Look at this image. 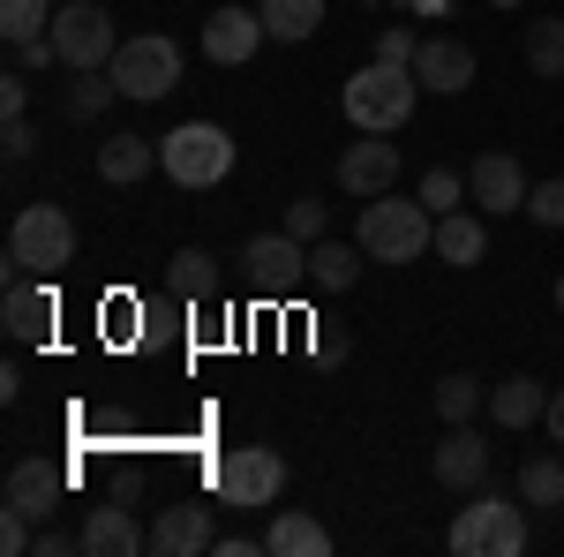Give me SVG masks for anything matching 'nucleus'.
I'll return each mask as SVG.
<instances>
[{"label":"nucleus","instance_id":"obj_21","mask_svg":"<svg viewBox=\"0 0 564 557\" xmlns=\"http://www.w3.org/2000/svg\"><path fill=\"white\" fill-rule=\"evenodd\" d=\"M151 167H159V136H106V143H98V173H106L113 189H135Z\"/></svg>","mask_w":564,"mask_h":557},{"label":"nucleus","instance_id":"obj_16","mask_svg":"<svg viewBox=\"0 0 564 557\" xmlns=\"http://www.w3.org/2000/svg\"><path fill=\"white\" fill-rule=\"evenodd\" d=\"M436 482H444V490H481V482H489V444L475 437V422L444 429V444H436Z\"/></svg>","mask_w":564,"mask_h":557},{"label":"nucleus","instance_id":"obj_14","mask_svg":"<svg viewBox=\"0 0 564 557\" xmlns=\"http://www.w3.org/2000/svg\"><path fill=\"white\" fill-rule=\"evenodd\" d=\"M263 39H271V31H263L257 8H218L212 23H204V53H212L218 68H241V61H249Z\"/></svg>","mask_w":564,"mask_h":557},{"label":"nucleus","instance_id":"obj_29","mask_svg":"<svg viewBox=\"0 0 564 557\" xmlns=\"http://www.w3.org/2000/svg\"><path fill=\"white\" fill-rule=\"evenodd\" d=\"M520 497H527V505H564V444L520 468Z\"/></svg>","mask_w":564,"mask_h":557},{"label":"nucleus","instance_id":"obj_36","mask_svg":"<svg viewBox=\"0 0 564 557\" xmlns=\"http://www.w3.org/2000/svg\"><path fill=\"white\" fill-rule=\"evenodd\" d=\"M15 53V68H61V53H53V39H31V45H8Z\"/></svg>","mask_w":564,"mask_h":557},{"label":"nucleus","instance_id":"obj_40","mask_svg":"<svg viewBox=\"0 0 564 557\" xmlns=\"http://www.w3.org/2000/svg\"><path fill=\"white\" fill-rule=\"evenodd\" d=\"M212 550H218V557H257L263 543H249V535H226V543H212Z\"/></svg>","mask_w":564,"mask_h":557},{"label":"nucleus","instance_id":"obj_11","mask_svg":"<svg viewBox=\"0 0 564 557\" xmlns=\"http://www.w3.org/2000/svg\"><path fill=\"white\" fill-rule=\"evenodd\" d=\"M61 490H68V474L53 468V460H15L8 468V513H23L31 527L61 513Z\"/></svg>","mask_w":564,"mask_h":557},{"label":"nucleus","instance_id":"obj_22","mask_svg":"<svg viewBox=\"0 0 564 557\" xmlns=\"http://www.w3.org/2000/svg\"><path fill=\"white\" fill-rule=\"evenodd\" d=\"M436 257L459 264V271H475V264L489 257V226H481L467 204H459V212H444V218H436Z\"/></svg>","mask_w":564,"mask_h":557},{"label":"nucleus","instance_id":"obj_12","mask_svg":"<svg viewBox=\"0 0 564 557\" xmlns=\"http://www.w3.org/2000/svg\"><path fill=\"white\" fill-rule=\"evenodd\" d=\"M391 181H399V143H384V136H361V143H347L339 151V189L347 196H384Z\"/></svg>","mask_w":564,"mask_h":557},{"label":"nucleus","instance_id":"obj_7","mask_svg":"<svg viewBox=\"0 0 564 557\" xmlns=\"http://www.w3.org/2000/svg\"><path fill=\"white\" fill-rule=\"evenodd\" d=\"M113 90L121 98H166V90L181 84V45L166 39V31H143V39H121V53H113Z\"/></svg>","mask_w":564,"mask_h":557},{"label":"nucleus","instance_id":"obj_30","mask_svg":"<svg viewBox=\"0 0 564 557\" xmlns=\"http://www.w3.org/2000/svg\"><path fill=\"white\" fill-rule=\"evenodd\" d=\"M106 98H121L113 76H106V68H76V84H68L61 106H68V121H98V114H106Z\"/></svg>","mask_w":564,"mask_h":557},{"label":"nucleus","instance_id":"obj_39","mask_svg":"<svg viewBox=\"0 0 564 557\" xmlns=\"http://www.w3.org/2000/svg\"><path fill=\"white\" fill-rule=\"evenodd\" d=\"M542 429H550V437H557V444H564V385L550 392V415H542Z\"/></svg>","mask_w":564,"mask_h":557},{"label":"nucleus","instance_id":"obj_38","mask_svg":"<svg viewBox=\"0 0 564 557\" xmlns=\"http://www.w3.org/2000/svg\"><path fill=\"white\" fill-rule=\"evenodd\" d=\"M84 550V535H61V527H39V557H68Z\"/></svg>","mask_w":564,"mask_h":557},{"label":"nucleus","instance_id":"obj_33","mask_svg":"<svg viewBox=\"0 0 564 557\" xmlns=\"http://www.w3.org/2000/svg\"><path fill=\"white\" fill-rule=\"evenodd\" d=\"M527 218L534 226H564V181H534L527 189Z\"/></svg>","mask_w":564,"mask_h":557},{"label":"nucleus","instance_id":"obj_31","mask_svg":"<svg viewBox=\"0 0 564 557\" xmlns=\"http://www.w3.org/2000/svg\"><path fill=\"white\" fill-rule=\"evenodd\" d=\"M414 196H422V204H430V212L444 218V212H459V196H467V181H459L452 167H430V173H422V189H414Z\"/></svg>","mask_w":564,"mask_h":557},{"label":"nucleus","instance_id":"obj_25","mask_svg":"<svg viewBox=\"0 0 564 557\" xmlns=\"http://www.w3.org/2000/svg\"><path fill=\"white\" fill-rule=\"evenodd\" d=\"M166 287H174L181 301L218 294V257L212 249H174V257H166Z\"/></svg>","mask_w":564,"mask_h":557},{"label":"nucleus","instance_id":"obj_35","mask_svg":"<svg viewBox=\"0 0 564 557\" xmlns=\"http://www.w3.org/2000/svg\"><path fill=\"white\" fill-rule=\"evenodd\" d=\"M414 45H422V39H406V31H377V61H399V68H414Z\"/></svg>","mask_w":564,"mask_h":557},{"label":"nucleus","instance_id":"obj_37","mask_svg":"<svg viewBox=\"0 0 564 557\" xmlns=\"http://www.w3.org/2000/svg\"><path fill=\"white\" fill-rule=\"evenodd\" d=\"M31 106V84H23V68H8L0 76V114H23Z\"/></svg>","mask_w":564,"mask_h":557},{"label":"nucleus","instance_id":"obj_28","mask_svg":"<svg viewBox=\"0 0 564 557\" xmlns=\"http://www.w3.org/2000/svg\"><path fill=\"white\" fill-rule=\"evenodd\" d=\"M481 407H489V392H481V377H467V369H459V377H444V385H436V415H444V429L475 422Z\"/></svg>","mask_w":564,"mask_h":557},{"label":"nucleus","instance_id":"obj_10","mask_svg":"<svg viewBox=\"0 0 564 557\" xmlns=\"http://www.w3.org/2000/svg\"><path fill=\"white\" fill-rule=\"evenodd\" d=\"M241 264H249V279H257L263 294H294L308 279V242H294V234H257L241 249Z\"/></svg>","mask_w":564,"mask_h":557},{"label":"nucleus","instance_id":"obj_24","mask_svg":"<svg viewBox=\"0 0 564 557\" xmlns=\"http://www.w3.org/2000/svg\"><path fill=\"white\" fill-rule=\"evenodd\" d=\"M257 15H263V31H271L279 45H302V39L324 31V0H263Z\"/></svg>","mask_w":564,"mask_h":557},{"label":"nucleus","instance_id":"obj_19","mask_svg":"<svg viewBox=\"0 0 564 557\" xmlns=\"http://www.w3.org/2000/svg\"><path fill=\"white\" fill-rule=\"evenodd\" d=\"M489 415L505 429H534L550 415V385L542 377H505V385H489Z\"/></svg>","mask_w":564,"mask_h":557},{"label":"nucleus","instance_id":"obj_4","mask_svg":"<svg viewBox=\"0 0 564 557\" xmlns=\"http://www.w3.org/2000/svg\"><path fill=\"white\" fill-rule=\"evenodd\" d=\"M159 167L174 189H218L234 173V136L218 121H181V129L159 136Z\"/></svg>","mask_w":564,"mask_h":557},{"label":"nucleus","instance_id":"obj_20","mask_svg":"<svg viewBox=\"0 0 564 557\" xmlns=\"http://www.w3.org/2000/svg\"><path fill=\"white\" fill-rule=\"evenodd\" d=\"M361 257H369V249H361V242H332V234H324V242H308V287H316V294H347L354 279H361Z\"/></svg>","mask_w":564,"mask_h":557},{"label":"nucleus","instance_id":"obj_9","mask_svg":"<svg viewBox=\"0 0 564 557\" xmlns=\"http://www.w3.org/2000/svg\"><path fill=\"white\" fill-rule=\"evenodd\" d=\"M0 317H8V340L39 346L45 332H53V317H61V301H53V287H45V271H8Z\"/></svg>","mask_w":564,"mask_h":557},{"label":"nucleus","instance_id":"obj_1","mask_svg":"<svg viewBox=\"0 0 564 557\" xmlns=\"http://www.w3.org/2000/svg\"><path fill=\"white\" fill-rule=\"evenodd\" d=\"M414 106H422V76L414 68H399V61H369V68H354L347 76V121L361 136H391L414 121Z\"/></svg>","mask_w":564,"mask_h":557},{"label":"nucleus","instance_id":"obj_42","mask_svg":"<svg viewBox=\"0 0 564 557\" xmlns=\"http://www.w3.org/2000/svg\"><path fill=\"white\" fill-rule=\"evenodd\" d=\"M489 8H520V0H489Z\"/></svg>","mask_w":564,"mask_h":557},{"label":"nucleus","instance_id":"obj_15","mask_svg":"<svg viewBox=\"0 0 564 557\" xmlns=\"http://www.w3.org/2000/svg\"><path fill=\"white\" fill-rule=\"evenodd\" d=\"M212 505H159V519H151V550L159 557H196L212 550Z\"/></svg>","mask_w":564,"mask_h":557},{"label":"nucleus","instance_id":"obj_34","mask_svg":"<svg viewBox=\"0 0 564 557\" xmlns=\"http://www.w3.org/2000/svg\"><path fill=\"white\" fill-rule=\"evenodd\" d=\"M31 143H39L31 114H8V129H0V151H8V167H23V159H31Z\"/></svg>","mask_w":564,"mask_h":557},{"label":"nucleus","instance_id":"obj_3","mask_svg":"<svg viewBox=\"0 0 564 557\" xmlns=\"http://www.w3.org/2000/svg\"><path fill=\"white\" fill-rule=\"evenodd\" d=\"M444 543L459 557H520L527 550V497L475 490V505H459V519H452Z\"/></svg>","mask_w":564,"mask_h":557},{"label":"nucleus","instance_id":"obj_17","mask_svg":"<svg viewBox=\"0 0 564 557\" xmlns=\"http://www.w3.org/2000/svg\"><path fill=\"white\" fill-rule=\"evenodd\" d=\"M414 76H422V90L459 98V90L475 84V53H467L459 39H422V45H414Z\"/></svg>","mask_w":564,"mask_h":557},{"label":"nucleus","instance_id":"obj_8","mask_svg":"<svg viewBox=\"0 0 564 557\" xmlns=\"http://www.w3.org/2000/svg\"><path fill=\"white\" fill-rule=\"evenodd\" d=\"M53 53H61L68 76H76V68H113V53H121L113 15H106L98 0H68V8L53 15Z\"/></svg>","mask_w":564,"mask_h":557},{"label":"nucleus","instance_id":"obj_41","mask_svg":"<svg viewBox=\"0 0 564 557\" xmlns=\"http://www.w3.org/2000/svg\"><path fill=\"white\" fill-rule=\"evenodd\" d=\"M557 317H564V271H557Z\"/></svg>","mask_w":564,"mask_h":557},{"label":"nucleus","instance_id":"obj_18","mask_svg":"<svg viewBox=\"0 0 564 557\" xmlns=\"http://www.w3.org/2000/svg\"><path fill=\"white\" fill-rule=\"evenodd\" d=\"M84 550H90V557H135V550H151V527H135L129 505H90Z\"/></svg>","mask_w":564,"mask_h":557},{"label":"nucleus","instance_id":"obj_27","mask_svg":"<svg viewBox=\"0 0 564 557\" xmlns=\"http://www.w3.org/2000/svg\"><path fill=\"white\" fill-rule=\"evenodd\" d=\"M53 15H61V8H45V0H0V39L8 45L53 39Z\"/></svg>","mask_w":564,"mask_h":557},{"label":"nucleus","instance_id":"obj_13","mask_svg":"<svg viewBox=\"0 0 564 557\" xmlns=\"http://www.w3.org/2000/svg\"><path fill=\"white\" fill-rule=\"evenodd\" d=\"M467 189H475V204L481 212H527V173H520V159L512 151H481L475 167H467Z\"/></svg>","mask_w":564,"mask_h":557},{"label":"nucleus","instance_id":"obj_32","mask_svg":"<svg viewBox=\"0 0 564 557\" xmlns=\"http://www.w3.org/2000/svg\"><path fill=\"white\" fill-rule=\"evenodd\" d=\"M324 226H332V212H324L316 196H294V204H286V234H294V242H324Z\"/></svg>","mask_w":564,"mask_h":557},{"label":"nucleus","instance_id":"obj_6","mask_svg":"<svg viewBox=\"0 0 564 557\" xmlns=\"http://www.w3.org/2000/svg\"><path fill=\"white\" fill-rule=\"evenodd\" d=\"M212 482H218V497H226V513H257V505H279L286 460L271 444H241V452H226L212 468Z\"/></svg>","mask_w":564,"mask_h":557},{"label":"nucleus","instance_id":"obj_23","mask_svg":"<svg viewBox=\"0 0 564 557\" xmlns=\"http://www.w3.org/2000/svg\"><path fill=\"white\" fill-rule=\"evenodd\" d=\"M263 550L271 557H332V527L308 519V513H279L263 527Z\"/></svg>","mask_w":564,"mask_h":557},{"label":"nucleus","instance_id":"obj_26","mask_svg":"<svg viewBox=\"0 0 564 557\" xmlns=\"http://www.w3.org/2000/svg\"><path fill=\"white\" fill-rule=\"evenodd\" d=\"M527 68H534L542 84L564 76V15H534V23H527Z\"/></svg>","mask_w":564,"mask_h":557},{"label":"nucleus","instance_id":"obj_2","mask_svg":"<svg viewBox=\"0 0 564 557\" xmlns=\"http://www.w3.org/2000/svg\"><path fill=\"white\" fill-rule=\"evenodd\" d=\"M354 242H361L377 264H414V257H430V249H436V212L422 204V196L406 204V196H391V189H384V196L361 204Z\"/></svg>","mask_w":564,"mask_h":557},{"label":"nucleus","instance_id":"obj_5","mask_svg":"<svg viewBox=\"0 0 564 557\" xmlns=\"http://www.w3.org/2000/svg\"><path fill=\"white\" fill-rule=\"evenodd\" d=\"M76 257V218L61 212V204H23L15 226H8V264L15 271H61V264Z\"/></svg>","mask_w":564,"mask_h":557}]
</instances>
